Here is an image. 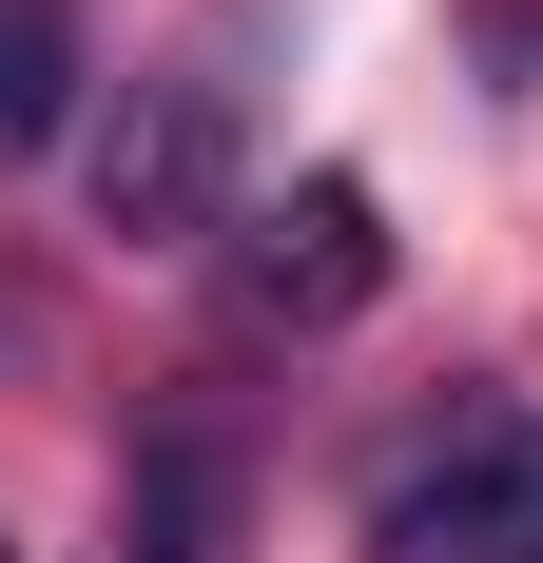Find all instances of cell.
I'll return each mask as SVG.
<instances>
[{"label":"cell","instance_id":"3","mask_svg":"<svg viewBox=\"0 0 543 563\" xmlns=\"http://www.w3.org/2000/svg\"><path fill=\"white\" fill-rule=\"evenodd\" d=\"M233 291H253V331H350V311L388 291V195H369V175H291V195H253Z\"/></svg>","mask_w":543,"mask_h":563},{"label":"cell","instance_id":"5","mask_svg":"<svg viewBox=\"0 0 543 563\" xmlns=\"http://www.w3.org/2000/svg\"><path fill=\"white\" fill-rule=\"evenodd\" d=\"M78 117V0H0V175Z\"/></svg>","mask_w":543,"mask_h":563},{"label":"cell","instance_id":"4","mask_svg":"<svg viewBox=\"0 0 543 563\" xmlns=\"http://www.w3.org/2000/svg\"><path fill=\"white\" fill-rule=\"evenodd\" d=\"M233 506H253V466H233V428H136V466H117V563H233Z\"/></svg>","mask_w":543,"mask_h":563},{"label":"cell","instance_id":"2","mask_svg":"<svg viewBox=\"0 0 543 563\" xmlns=\"http://www.w3.org/2000/svg\"><path fill=\"white\" fill-rule=\"evenodd\" d=\"M369 563H543V408H466L428 466H388Z\"/></svg>","mask_w":543,"mask_h":563},{"label":"cell","instance_id":"1","mask_svg":"<svg viewBox=\"0 0 543 563\" xmlns=\"http://www.w3.org/2000/svg\"><path fill=\"white\" fill-rule=\"evenodd\" d=\"M253 20H272V0H214V20L98 117V233L195 253V233L233 214V156H253Z\"/></svg>","mask_w":543,"mask_h":563}]
</instances>
